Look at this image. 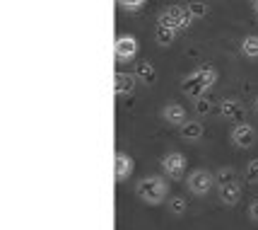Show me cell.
<instances>
[{
	"label": "cell",
	"mask_w": 258,
	"mask_h": 230,
	"mask_svg": "<svg viewBox=\"0 0 258 230\" xmlns=\"http://www.w3.org/2000/svg\"><path fill=\"white\" fill-rule=\"evenodd\" d=\"M174 36H176V29H171V27H162V24L157 27V41L162 46L171 44V41H174Z\"/></svg>",
	"instance_id": "18"
},
{
	"label": "cell",
	"mask_w": 258,
	"mask_h": 230,
	"mask_svg": "<svg viewBox=\"0 0 258 230\" xmlns=\"http://www.w3.org/2000/svg\"><path fill=\"white\" fill-rule=\"evenodd\" d=\"M186 208H188V201H186V196L174 194L171 199H169V211H171L174 216H183V213H186Z\"/></svg>",
	"instance_id": "15"
},
{
	"label": "cell",
	"mask_w": 258,
	"mask_h": 230,
	"mask_svg": "<svg viewBox=\"0 0 258 230\" xmlns=\"http://www.w3.org/2000/svg\"><path fill=\"white\" fill-rule=\"evenodd\" d=\"M135 87V75L131 73H116L113 78V92L116 95H131Z\"/></svg>",
	"instance_id": "11"
},
{
	"label": "cell",
	"mask_w": 258,
	"mask_h": 230,
	"mask_svg": "<svg viewBox=\"0 0 258 230\" xmlns=\"http://www.w3.org/2000/svg\"><path fill=\"white\" fill-rule=\"evenodd\" d=\"M256 12H258V0H256Z\"/></svg>",
	"instance_id": "24"
},
{
	"label": "cell",
	"mask_w": 258,
	"mask_h": 230,
	"mask_svg": "<svg viewBox=\"0 0 258 230\" xmlns=\"http://www.w3.org/2000/svg\"><path fill=\"white\" fill-rule=\"evenodd\" d=\"M217 196H220V201L225 206H234V204H239V199H241V187L236 182L222 184V187H217Z\"/></svg>",
	"instance_id": "9"
},
{
	"label": "cell",
	"mask_w": 258,
	"mask_h": 230,
	"mask_svg": "<svg viewBox=\"0 0 258 230\" xmlns=\"http://www.w3.org/2000/svg\"><path fill=\"white\" fill-rule=\"evenodd\" d=\"M191 20H196V17L188 12V8L186 10L183 8H169V10L159 15V24L162 27H171V29H183V27L191 24Z\"/></svg>",
	"instance_id": "4"
},
{
	"label": "cell",
	"mask_w": 258,
	"mask_h": 230,
	"mask_svg": "<svg viewBox=\"0 0 258 230\" xmlns=\"http://www.w3.org/2000/svg\"><path fill=\"white\" fill-rule=\"evenodd\" d=\"M135 162L128 153H116V160H113V174H116V182H125L131 174H133Z\"/></svg>",
	"instance_id": "7"
},
{
	"label": "cell",
	"mask_w": 258,
	"mask_h": 230,
	"mask_svg": "<svg viewBox=\"0 0 258 230\" xmlns=\"http://www.w3.org/2000/svg\"><path fill=\"white\" fill-rule=\"evenodd\" d=\"M220 114L227 116V119H241V104L236 102V100H232V97H227V100H222L220 102Z\"/></svg>",
	"instance_id": "12"
},
{
	"label": "cell",
	"mask_w": 258,
	"mask_h": 230,
	"mask_svg": "<svg viewBox=\"0 0 258 230\" xmlns=\"http://www.w3.org/2000/svg\"><path fill=\"white\" fill-rule=\"evenodd\" d=\"M162 116H164L167 124H174V126H183V124L188 121V119H186V109H183L179 102L167 104V107L162 109Z\"/></svg>",
	"instance_id": "10"
},
{
	"label": "cell",
	"mask_w": 258,
	"mask_h": 230,
	"mask_svg": "<svg viewBox=\"0 0 258 230\" xmlns=\"http://www.w3.org/2000/svg\"><path fill=\"white\" fill-rule=\"evenodd\" d=\"M215 80H217V73L213 68H201L181 80V90L186 95H191V97H203V92L210 85H215Z\"/></svg>",
	"instance_id": "1"
},
{
	"label": "cell",
	"mask_w": 258,
	"mask_h": 230,
	"mask_svg": "<svg viewBox=\"0 0 258 230\" xmlns=\"http://www.w3.org/2000/svg\"><path fill=\"white\" fill-rule=\"evenodd\" d=\"M256 109H258V102H256Z\"/></svg>",
	"instance_id": "25"
},
{
	"label": "cell",
	"mask_w": 258,
	"mask_h": 230,
	"mask_svg": "<svg viewBox=\"0 0 258 230\" xmlns=\"http://www.w3.org/2000/svg\"><path fill=\"white\" fill-rule=\"evenodd\" d=\"M135 78H140L145 85H152V82H155V68H152L147 61H140V63L135 66Z\"/></svg>",
	"instance_id": "14"
},
{
	"label": "cell",
	"mask_w": 258,
	"mask_h": 230,
	"mask_svg": "<svg viewBox=\"0 0 258 230\" xmlns=\"http://www.w3.org/2000/svg\"><path fill=\"white\" fill-rule=\"evenodd\" d=\"M188 12H191L193 17H203V15L208 12V5H205V3H201V0H193L191 5H188Z\"/></svg>",
	"instance_id": "20"
},
{
	"label": "cell",
	"mask_w": 258,
	"mask_h": 230,
	"mask_svg": "<svg viewBox=\"0 0 258 230\" xmlns=\"http://www.w3.org/2000/svg\"><path fill=\"white\" fill-rule=\"evenodd\" d=\"M196 112L201 116H205L208 112H213V102L208 97H196Z\"/></svg>",
	"instance_id": "19"
},
{
	"label": "cell",
	"mask_w": 258,
	"mask_h": 230,
	"mask_svg": "<svg viewBox=\"0 0 258 230\" xmlns=\"http://www.w3.org/2000/svg\"><path fill=\"white\" fill-rule=\"evenodd\" d=\"M162 170L164 174H169L171 179H181L186 170H188V160H186V155L183 153H167L164 158H162Z\"/></svg>",
	"instance_id": "5"
},
{
	"label": "cell",
	"mask_w": 258,
	"mask_h": 230,
	"mask_svg": "<svg viewBox=\"0 0 258 230\" xmlns=\"http://www.w3.org/2000/svg\"><path fill=\"white\" fill-rule=\"evenodd\" d=\"M232 143L239 146V148H251L253 143H256V128L251 126V124H236L232 126Z\"/></svg>",
	"instance_id": "6"
},
{
	"label": "cell",
	"mask_w": 258,
	"mask_h": 230,
	"mask_svg": "<svg viewBox=\"0 0 258 230\" xmlns=\"http://www.w3.org/2000/svg\"><path fill=\"white\" fill-rule=\"evenodd\" d=\"M236 170L234 167H222L220 172L215 174V182H217V187H222V184H229V182H236Z\"/></svg>",
	"instance_id": "17"
},
{
	"label": "cell",
	"mask_w": 258,
	"mask_h": 230,
	"mask_svg": "<svg viewBox=\"0 0 258 230\" xmlns=\"http://www.w3.org/2000/svg\"><path fill=\"white\" fill-rule=\"evenodd\" d=\"M241 51H244V56H248V58H258V36H246V39L241 41Z\"/></svg>",
	"instance_id": "16"
},
{
	"label": "cell",
	"mask_w": 258,
	"mask_h": 230,
	"mask_svg": "<svg viewBox=\"0 0 258 230\" xmlns=\"http://www.w3.org/2000/svg\"><path fill=\"white\" fill-rule=\"evenodd\" d=\"M181 128V138H186V141H198L203 136V124L201 121H186Z\"/></svg>",
	"instance_id": "13"
},
{
	"label": "cell",
	"mask_w": 258,
	"mask_h": 230,
	"mask_svg": "<svg viewBox=\"0 0 258 230\" xmlns=\"http://www.w3.org/2000/svg\"><path fill=\"white\" fill-rule=\"evenodd\" d=\"M248 218L256 220V223H258V201H253V204L248 206Z\"/></svg>",
	"instance_id": "23"
},
{
	"label": "cell",
	"mask_w": 258,
	"mask_h": 230,
	"mask_svg": "<svg viewBox=\"0 0 258 230\" xmlns=\"http://www.w3.org/2000/svg\"><path fill=\"white\" fill-rule=\"evenodd\" d=\"M215 182V174L208 172V170H193L188 177H186V187H188V192L196 196H205L210 189H213Z\"/></svg>",
	"instance_id": "3"
},
{
	"label": "cell",
	"mask_w": 258,
	"mask_h": 230,
	"mask_svg": "<svg viewBox=\"0 0 258 230\" xmlns=\"http://www.w3.org/2000/svg\"><path fill=\"white\" fill-rule=\"evenodd\" d=\"M118 3L123 5L125 10H138V8H140V5H143L145 0H118Z\"/></svg>",
	"instance_id": "22"
},
{
	"label": "cell",
	"mask_w": 258,
	"mask_h": 230,
	"mask_svg": "<svg viewBox=\"0 0 258 230\" xmlns=\"http://www.w3.org/2000/svg\"><path fill=\"white\" fill-rule=\"evenodd\" d=\"M246 177H248V182H258V158H253V160L248 162V167H246Z\"/></svg>",
	"instance_id": "21"
},
{
	"label": "cell",
	"mask_w": 258,
	"mask_h": 230,
	"mask_svg": "<svg viewBox=\"0 0 258 230\" xmlns=\"http://www.w3.org/2000/svg\"><path fill=\"white\" fill-rule=\"evenodd\" d=\"M138 41H135V36L131 34H123V36H118L116 39V58L118 61H131V58L138 54Z\"/></svg>",
	"instance_id": "8"
},
{
	"label": "cell",
	"mask_w": 258,
	"mask_h": 230,
	"mask_svg": "<svg viewBox=\"0 0 258 230\" xmlns=\"http://www.w3.org/2000/svg\"><path fill=\"white\" fill-rule=\"evenodd\" d=\"M138 196L145 201V204H152L157 206L167 199V182L162 177H143L138 182Z\"/></svg>",
	"instance_id": "2"
}]
</instances>
